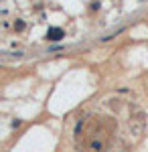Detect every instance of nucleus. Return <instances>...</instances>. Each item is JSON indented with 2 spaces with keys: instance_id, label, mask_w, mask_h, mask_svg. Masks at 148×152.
Masks as SVG:
<instances>
[{
  "instance_id": "1",
  "label": "nucleus",
  "mask_w": 148,
  "mask_h": 152,
  "mask_svg": "<svg viewBox=\"0 0 148 152\" xmlns=\"http://www.w3.org/2000/svg\"><path fill=\"white\" fill-rule=\"evenodd\" d=\"M65 37V33H63V28H59V26H51L49 31H47L45 39L47 41H61Z\"/></svg>"
},
{
  "instance_id": "2",
  "label": "nucleus",
  "mask_w": 148,
  "mask_h": 152,
  "mask_svg": "<svg viewBox=\"0 0 148 152\" xmlns=\"http://www.w3.org/2000/svg\"><path fill=\"white\" fill-rule=\"evenodd\" d=\"M14 28H16L18 33H21V31L24 28V23H23V20H16V24H14Z\"/></svg>"
}]
</instances>
